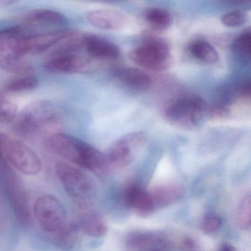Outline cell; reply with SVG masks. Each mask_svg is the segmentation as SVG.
I'll use <instances>...</instances> for the list:
<instances>
[{
    "label": "cell",
    "mask_w": 251,
    "mask_h": 251,
    "mask_svg": "<svg viewBox=\"0 0 251 251\" xmlns=\"http://www.w3.org/2000/svg\"><path fill=\"white\" fill-rule=\"evenodd\" d=\"M49 144L58 155L98 176H105L111 171L106 155L75 136L55 133L50 138Z\"/></svg>",
    "instance_id": "obj_1"
},
{
    "label": "cell",
    "mask_w": 251,
    "mask_h": 251,
    "mask_svg": "<svg viewBox=\"0 0 251 251\" xmlns=\"http://www.w3.org/2000/svg\"><path fill=\"white\" fill-rule=\"evenodd\" d=\"M55 173L64 190L79 206L87 207L94 202L96 186L87 175L65 162L55 164Z\"/></svg>",
    "instance_id": "obj_2"
},
{
    "label": "cell",
    "mask_w": 251,
    "mask_h": 251,
    "mask_svg": "<svg viewBox=\"0 0 251 251\" xmlns=\"http://www.w3.org/2000/svg\"><path fill=\"white\" fill-rule=\"evenodd\" d=\"M208 105L201 97L186 95L172 100L164 110V117L169 123L177 127H196L206 117Z\"/></svg>",
    "instance_id": "obj_3"
},
{
    "label": "cell",
    "mask_w": 251,
    "mask_h": 251,
    "mask_svg": "<svg viewBox=\"0 0 251 251\" xmlns=\"http://www.w3.org/2000/svg\"><path fill=\"white\" fill-rule=\"evenodd\" d=\"M0 158L28 176H36L42 170V161L33 150L2 133H0Z\"/></svg>",
    "instance_id": "obj_4"
},
{
    "label": "cell",
    "mask_w": 251,
    "mask_h": 251,
    "mask_svg": "<svg viewBox=\"0 0 251 251\" xmlns=\"http://www.w3.org/2000/svg\"><path fill=\"white\" fill-rule=\"evenodd\" d=\"M56 113V108L51 101H34L17 114L13 129L23 137L30 136L55 120Z\"/></svg>",
    "instance_id": "obj_5"
},
{
    "label": "cell",
    "mask_w": 251,
    "mask_h": 251,
    "mask_svg": "<svg viewBox=\"0 0 251 251\" xmlns=\"http://www.w3.org/2000/svg\"><path fill=\"white\" fill-rule=\"evenodd\" d=\"M0 180L15 217L23 226L30 223V213L28 198L24 185L11 166L0 158Z\"/></svg>",
    "instance_id": "obj_6"
},
{
    "label": "cell",
    "mask_w": 251,
    "mask_h": 251,
    "mask_svg": "<svg viewBox=\"0 0 251 251\" xmlns=\"http://www.w3.org/2000/svg\"><path fill=\"white\" fill-rule=\"evenodd\" d=\"M132 62L149 71H162L170 64V47L161 38L150 36L128 53Z\"/></svg>",
    "instance_id": "obj_7"
},
{
    "label": "cell",
    "mask_w": 251,
    "mask_h": 251,
    "mask_svg": "<svg viewBox=\"0 0 251 251\" xmlns=\"http://www.w3.org/2000/svg\"><path fill=\"white\" fill-rule=\"evenodd\" d=\"M33 212L41 227L55 235L67 226V211L62 202L53 195H45L36 200Z\"/></svg>",
    "instance_id": "obj_8"
},
{
    "label": "cell",
    "mask_w": 251,
    "mask_h": 251,
    "mask_svg": "<svg viewBox=\"0 0 251 251\" xmlns=\"http://www.w3.org/2000/svg\"><path fill=\"white\" fill-rule=\"evenodd\" d=\"M182 235L159 231H136L126 239V245L136 251H169L180 250Z\"/></svg>",
    "instance_id": "obj_9"
},
{
    "label": "cell",
    "mask_w": 251,
    "mask_h": 251,
    "mask_svg": "<svg viewBox=\"0 0 251 251\" xmlns=\"http://www.w3.org/2000/svg\"><path fill=\"white\" fill-rule=\"evenodd\" d=\"M145 142V135L141 132L129 133L117 140L106 155L111 170H123L128 167Z\"/></svg>",
    "instance_id": "obj_10"
},
{
    "label": "cell",
    "mask_w": 251,
    "mask_h": 251,
    "mask_svg": "<svg viewBox=\"0 0 251 251\" xmlns=\"http://www.w3.org/2000/svg\"><path fill=\"white\" fill-rule=\"evenodd\" d=\"M71 32V30H61L36 36H25L17 42V52L24 56L27 54L36 55L46 52L70 35Z\"/></svg>",
    "instance_id": "obj_11"
},
{
    "label": "cell",
    "mask_w": 251,
    "mask_h": 251,
    "mask_svg": "<svg viewBox=\"0 0 251 251\" xmlns=\"http://www.w3.org/2000/svg\"><path fill=\"white\" fill-rule=\"evenodd\" d=\"M90 67L89 60L75 53L53 56L45 64L48 71L57 74L85 73Z\"/></svg>",
    "instance_id": "obj_12"
},
{
    "label": "cell",
    "mask_w": 251,
    "mask_h": 251,
    "mask_svg": "<svg viewBox=\"0 0 251 251\" xmlns=\"http://www.w3.org/2000/svg\"><path fill=\"white\" fill-rule=\"evenodd\" d=\"M86 20L94 27L105 30H121L128 23L127 17L125 14L109 9L89 11L86 15Z\"/></svg>",
    "instance_id": "obj_13"
},
{
    "label": "cell",
    "mask_w": 251,
    "mask_h": 251,
    "mask_svg": "<svg viewBox=\"0 0 251 251\" xmlns=\"http://www.w3.org/2000/svg\"><path fill=\"white\" fill-rule=\"evenodd\" d=\"M124 201L129 208L142 217L151 215L155 210L150 192L136 183L127 186L124 192Z\"/></svg>",
    "instance_id": "obj_14"
},
{
    "label": "cell",
    "mask_w": 251,
    "mask_h": 251,
    "mask_svg": "<svg viewBox=\"0 0 251 251\" xmlns=\"http://www.w3.org/2000/svg\"><path fill=\"white\" fill-rule=\"evenodd\" d=\"M114 77L126 87L138 92L148 90L152 85L151 76L134 67H120L114 71Z\"/></svg>",
    "instance_id": "obj_15"
},
{
    "label": "cell",
    "mask_w": 251,
    "mask_h": 251,
    "mask_svg": "<svg viewBox=\"0 0 251 251\" xmlns=\"http://www.w3.org/2000/svg\"><path fill=\"white\" fill-rule=\"evenodd\" d=\"M83 48L89 55L97 59L114 60L120 55L117 45L96 36H83Z\"/></svg>",
    "instance_id": "obj_16"
},
{
    "label": "cell",
    "mask_w": 251,
    "mask_h": 251,
    "mask_svg": "<svg viewBox=\"0 0 251 251\" xmlns=\"http://www.w3.org/2000/svg\"><path fill=\"white\" fill-rule=\"evenodd\" d=\"M155 209L164 208L177 202L183 194V189L176 183H167L156 186L149 192Z\"/></svg>",
    "instance_id": "obj_17"
},
{
    "label": "cell",
    "mask_w": 251,
    "mask_h": 251,
    "mask_svg": "<svg viewBox=\"0 0 251 251\" xmlns=\"http://www.w3.org/2000/svg\"><path fill=\"white\" fill-rule=\"evenodd\" d=\"M77 225L80 231L92 237H102L108 232V226L103 216L95 211L85 213Z\"/></svg>",
    "instance_id": "obj_18"
},
{
    "label": "cell",
    "mask_w": 251,
    "mask_h": 251,
    "mask_svg": "<svg viewBox=\"0 0 251 251\" xmlns=\"http://www.w3.org/2000/svg\"><path fill=\"white\" fill-rule=\"evenodd\" d=\"M25 23L27 25L36 27H52L62 25L66 23V19L57 11L39 9L29 13L25 19Z\"/></svg>",
    "instance_id": "obj_19"
},
{
    "label": "cell",
    "mask_w": 251,
    "mask_h": 251,
    "mask_svg": "<svg viewBox=\"0 0 251 251\" xmlns=\"http://www.w3.org/2000/svg\"><path fill=\"white\" fill-rule=\"evenodd\" d=\"M0 67L15 74H27L31 70L30 64L17 51L11 50L0 55Z\"/></svg>",
    "instance_id": "obj_20"
},
{
    "label": "cell",
    "mask_w": 251,
    "mask_h": 251,
    "mask_svg": "<svg viewBox=\"0 0 251 251\" xmlns=\"http://www.w3.org/2000/svg\"><path fill=\"white\" fill-rule=\"evenodd\" d=\"M188 50L193 58L201 62L207 64H214L218 61V52L206 41H193L189 44Z\"/></svg>",
    "instance_id": "obj_21"
},
{
    "label": "cell",
    "mask_w": 251,
    "mask_h": 251,
    "mask_svg": "<svg viewBox=\"0 0 251 251\" xmlns=\"http://www.w3.org/2000/svg\"><path fill=\"white\" fill-rule=\"evenodd\" d=\"M147 23L156 30H165L171 26L173 19L167 10L161 8H148L145 13Z\"/></svg>",
    "instance_id": "obj_22"
},
{
    "label": "cell",
    "mask_w": 251,
    "mask_h": 251,
    "mask_svg": "<svg viewBox=\"0 0 251 251\" xmlns=\"http://www.w3.org/2000/svg\"><path fill=\"white\" fill-rule=\"evenodd\" d=\"M251 197L248 193L244 196L236 210V223L242 230H249L251 224Z\"/></svg>",
    "instance_id": "obj_23"
},
{
    "label": "cell",
    "mask_w": 251,
    "mask_h": 251,
    "mask_svg": "<svg viewBox=\"0 0 251 251\" xmlns=\"http://www.w3.org/2000/svg\"><path fill=\"white\" fill-rule=\"evenodd\" d=\"M38 86L39 80L37 78L32 76H25L10 80L5 83V89L8 92L17 93L33 90Z\"/></svg>",
    "instance_id": "obj_24"
},
{
    "label": "cell",
    "mask_w": 251,
    "mask_h": 251,
    "mask_svg": "<svg viewBox=\"0 0 251 251\" xmlns=\"http://www.w3.org/2000/svg\"><path fill=\"white\" fill-rule=\"evenodd\" d=\"M80 231L77 224L67 225L61 231L55 235V237L58 245L69 248L75 245Z\"/></svg>",
    "instance_id": "obj_25"
},
{
    "label": "cell",
    "mask_w": 251,
    "mask_h": 251,
    "mask_svg": "<svg viewBox=\"0 0 251 251\" xmlns=\"http://www.w3.org/2000/svg\"><path fill=\"white\" fill-rule=\"evenodd\" d=\"M233 52L243 59H248L251 57V33L249 30L241 33L233 43Z\"/></svg>",
    "instance_id": "obj_26"
},
{
    "label": "cell",
    "mask_w": 251,
    "mask_h": 251,
    "mask_svg": "<svg viewBox=\"0 0 251 251\" xmlns=\"http://www.w3.org/2000/svg\"><path fill=\"white\" fill-rule=\"evenodd\" d=\"M248 16L244 11H235L227 13L220 17V22L227 27H238L248 21Z\"/></svg>",
    "instance_id": "obj_27"
},
{
    "label": "cell",
    "mask_w": 251,
    "mask_h": 251,
    "mask_svg": "<svg viewBox=\"0 0 251 251\" xmlns=\"http://www.w3.org/2000/svg\"><path fill=\"white\" fill-rule=\"evenodd\" d=\"M229 115H230V110H229L228 105L221 102L208 107V110H207V117L213 121L226 120Z\"/></svg>",
    "instance_id": "obj_28"
},
{
    "label": "cell",
    "mask_w": 251,
    "mask_h": 251,
    "mask_svg": "<svg viewBox=\"0 0 251 251\" xmlns=\"http://www.w3.org/2000/svg\"><path fill=\"white\" fill-rule=\"evenodd\" d=\"M222 225V219L217 213L209 212L205 214L201 223V229L206 233L217 231Z\"/></svg>",
    "instance_id": "obj_29"
},
{
    "label": "cell",
    "mask_w": 251,
    "mask_h": 251,
    "mask_svg": "<svg viewBox=\"0 0 251 251\" xmlns=\"http://www.w3.org/2000/svg\"><path fill=\"white\" fill-rule=\"evenodd\" d=\"M6 227V215H5V211L4 209L2 195H1V192H0V236L5 234Z\"/></svg>",
    "instance_id": "obj_30"
},
{
    "label": "cell",
    "mask_w": 251,
    "mask_h": 251,
    "mask_svg": "<svg viewBox=\"0 0 251 251\" xmlns=\"http://www.w3.org/2000/svg\"><path fill=\"white\" fill-rule=\"evenodd\" d=\"M223 1L227 5H239L249 3L251 0H223Z\"/></svg>",
    "instance_id": "obj_31"
},
{
    "label": "cell",
    "mask_w": 251,
    "mask_h": 251,
    "mask_svg": "<svg viewBox=\"0 0 251 251\" xmlns=\"http://www.w3.org/2000/svg\"><path fill=\"white\" fill-rule=\"evenodd\" d=\"M219 251H236V248L231 245V244L228 243V242H224V243L221 244L219 248Z\"/></svg>",
    "instance_id": "obj_32"
},
{
    "label": "cell",
    "mask_w": 251,
    "mask_h": 251,
    "mask_svg": "<svg viewBox=\"0 0 251 251\" xmlns=\"http://www.w3.org/2000/svg\"><path fill=\"white\" fill-rule=\"evenodd\" d=\"M20 0H0V7L8 6L12 5L15 2H18Z\"/></svg>",
    "instance_id": "obj_33"
},
{
    "label": "cell",
    "mask_w": 251,
    "mask_h": 251,
    "mask_svg": "<svg viewBox=\"0 0 251 251\" xmlns=\"http://www.w3.org/2000/svg\"><path fill=\"white\" fill-rule=\"evenodd\" d=\"M6 100H7L6 98H5V95H3V93L0 92V113H1V111H2V108H3Z\"/></svg>",
    "instance_id": "obj_34"
}]
</instances>
